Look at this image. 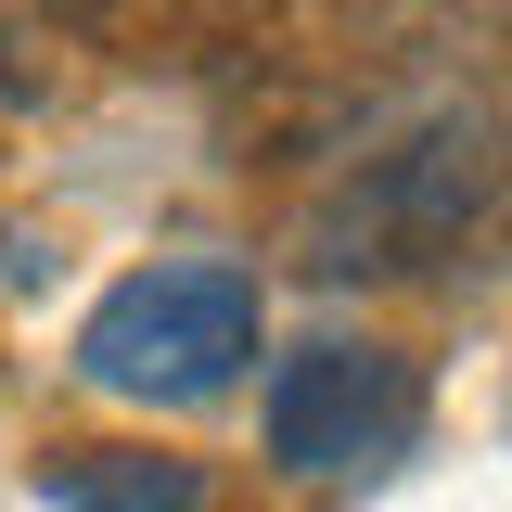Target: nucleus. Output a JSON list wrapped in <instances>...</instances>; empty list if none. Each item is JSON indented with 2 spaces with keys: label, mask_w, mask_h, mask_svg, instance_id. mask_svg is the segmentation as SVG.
<instances>
[{
  "label": "nucleus",
  "mask_w": 512,
  "mask_h": 512,
  "mask_svg": "<svg viewBox=\"0 0 512 512\" xmlns=\"http://www.w3.org/2000/svg\"><path fill=\"white\" fill-rule=\"evenodd\" d=\"M52 512H205V461H167V448H64L39 474Z\"/></svg>",
  "instance_id": "4"
},
{
  "label": "nucleus",
  "mask_w": 512,
  "mask_h": 512,
  "mask_svg": "<svg viewBox=\"0 0 512 512\" xmlns=\"http://www.w3.org/2000/svg\"><path fill=\"white\" fill-rule=\"evenodd\" d=\"M256 346H269L256 256H154V269H128L116 295L77 320L64 372L90 397H128V410H218L256 372Z\"/></svg>",
  "instance_id": "2"
},
{
  "label": "nucleus",
  "mask_w": 512,
  "mask_h": 512,
  "mask_svg": "<svg viewBox=\"0 0 512 512\" xmlns=\"http://www.w3.org/2000/svg\"><path fill=\"white\" fill-rule=\"evenodd\" d=\"M500 192H512V128L487 103H423L308 205L295 244L320 282H410V269H448L474 244L500 218Z\"/></svg>",
  "instance_id": "1"
},
{
  "label": "nucleus",
  "mask_w": 512,
  "mask_h": 512,
  "mask_svg": "<svg viewBox=\"0 0 512 512\" xmlns=\"http://www.w3.org/2000/svg\"><path fill=\"white\" fill-rule=\"evenodd\" d=\"M64 26H128V13H141V0H52Z\"/></svg>",
  "instance_id": "5"
},
{
  "label": "nucleus",
  "mask_w": 512,
  "mask_h": 512,
  "mask_svg": "<svg viewBox=\"0 0 512 512\" xmlns=\"http://www.w3.org/2000/svg\"><path fill=\"white\" fill-rule=\"evenodd\" d=\"M410 423H423V384H410V359L372 346V333H308V346H282V359H269V397H256V436H269V461H282L295 487H333V474L397 461Z\"/></svg>",
  "instance_id": "3"
}]
</instances>
